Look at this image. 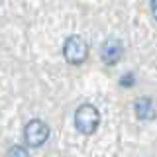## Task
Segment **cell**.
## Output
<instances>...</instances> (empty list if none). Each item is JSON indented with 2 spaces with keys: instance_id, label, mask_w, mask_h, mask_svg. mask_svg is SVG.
<instances>
[{
  "instance_id": "8",
  "label": "cell",
  "mask_w": 157,
  "mask_h": 157,
  "mask_svg": "<svg viewBox=\"0 0 157 157\" xmlns=\"http://www.w3.org/2000/svg\"><path fill=\"white\" fill-rule=\"evenodd\" d=\"M151 14H153V18L157 20V0H151Z\"/></svg>"
},
{
  "instance_id": "3",
  "label": "cell",
  "mask_w": 157,
  "mask_h": 157,
  "mask_svg": "<svg viewBox=\"0 0 157 157\" xmlns=\"http://www.w3.org/2000/svg\"><path fill=\"white\" fill-rule=\"evenodd\" d=\"M24 140H26V145L29 147H39L43 145L49 140V126L43 120H29L26 128H24Z\"/></svg>"
},
{
  "instance_id": "7",
  "label": "cell",
  "mask_w": 157,
  "mask_h": 157,
  "mask_svg": "<svg viewBox=\"0 0 157 157\" xmlns=\"http://www.w3.org/2000/svg\"><path fill=\"white\" fill-rule=\"evenodd\" d=\"M132 85H136V75H134V73H126V75L120 78V86L130 88Z\"/></svg>"
},
{
  "instance_id": "2",
  "label": "cell",
  "mask_w": 157,
  "mask_h": 157,
  "mask_svg": "<svg viewBox=\"0 0 157 157\" xmlns=\"http://www.w3.org/2000/svg\"><path fill=\"white\" fill-rule=\"evenodd\" d=\"M63 57L71 65H81L88 57V45L81 36H69L63 45Z\"/></svg>"
},
{
  "instance_id": "1",
  "label": "cell",
  "mask_w": 157,
  "mask_h": 157,
  "mask_svg": "<svg viewBox=\"0 0 157 157\" xmlns=\"http://www.w3.org/2000/svg\"><path fill=\"white\" fill-rule=\"evenodd\" d=\"M100 126V112L94 104H81L75 112V128L82 136H92Z\"/></svg>"
},
{
  "instance_id": "5",
  "label": "cell",
  "mask_w": 157,
  "mask_h": 157,
  "mask_svg": "<svg viewBox=\"0 0 157 157\" xmlns=\"http://www.w3.org/2000/svg\"><path fill=\"white\" fill-rule=\"evenodd\" d=\"M122 53H124V45H122L120 39L108 37L106 41L102 43L100 55H102V61H104L106 65H116V63L122 59Z\"/></svg>"
},
{
  "instance_id": "4",
  "label": "cell",
  "mask_w": 157,
  "mask_h": 157,
  "mask_svg": "<svg viewBox=\"0 0 157 157\" xmlns=\"http://www.w3.org/2000/svg\"><path fill=\"white\" fill-rule=\"evenodd\" d=\"M134 112L137 120H155L157 118V98L153 96H140L134 102Z\"/></svg>"
},
{
  "instance_id": "6",
  "label": "cell",
  "mask_w": 157,
  "mask_h": 157,
  "mask_svg": "<svg viewBox=\"0 0 157 157\" xmlns=\"http://www.w3.org/2000/svg\"><path fill=\"white\" fill-rule=\"evenodd\" d=\"M6 157H29V153H28V149L24 145H12L8 149Z\"/></svg>"
}]
</instances>
